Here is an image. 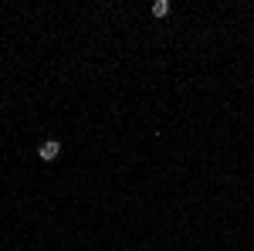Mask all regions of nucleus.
I'll return each mask as SVG.
<instances>
[{
    "mask_svg": "<svg viewBox=\"0 0 254 251\" xmlns=\"http://www.w3.org/2000/svg\"><path fill=\"white\" fill-rule=\"evenodd\" d=\"M58 153H61V143L58 139H44L38 146V156L44 160V163H51V160H58Z\"/></svg>",
    "mask_w": 254,
    "mask_h": 251,
    "instance_id": "nucleus-1",
    "label": "nucleus"
},
{
    "mask_svg": "<svg viewBox=\"0 0 254 251\" xmlns=\"http://www.w3.org/2000/svg\"><path fill=\"white\" fill-rule=\"evenodd\" d=\"M153 14H156V17H166V14H170V3H166V0H156V3H153Z\"/></svg>",
    "mask_w": 254,
    "mask_h": 251,
    "instance_id": "nucleus-2",
    "label": "nucleus"
}]
</instances>
